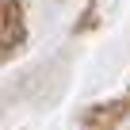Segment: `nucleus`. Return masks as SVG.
<instances>
[]
</instances>
